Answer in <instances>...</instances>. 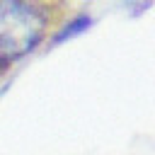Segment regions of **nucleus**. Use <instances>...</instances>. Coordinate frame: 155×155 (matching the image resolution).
I'll use <instances>...</instances> for the list:
<instances>
[{
	"label": "nucleus",
	"mask_w": 155,
	"mask_h": 155,
	"mask_svg": "<svg viewBox=\"0 0 155 155\" xmlns=\"http://www.w3.org/2000/svg\"><path fill=\"white\" fill-rule=\"evenodd\" d=\"M63 12L56 2H0V75L41 44Z\"/></svg>",
	"instance_id": "1"
},
{
	"label": "nucleus",
	"mask_w": 155,
	"mask_h": 155,
	"mask_svg": "<svg viewBox=\"0 0 155 155\" xmlns=\"http://www.w3.org/2000/svg\"><path fill=\"white\" fill-rule=\"evenodd\" d=\"M87 24H90V17H87V15L70 19V22L63 27V31H61V34H56V41H65V36H70V34H80V31H82Z\"/></svg>",
	"instance_id": "2"
}]
</instances>
